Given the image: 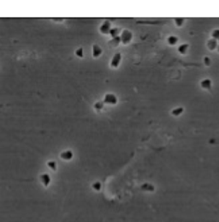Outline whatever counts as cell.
Here are the masks:
<instances>
[{
    "mask_svg": "<svg viewBox=\"0 0 219 222\" xmlns=\"http://www.w3.org/2000/svg\"><path fill=\"white\" fill-rule=\"evenodd\" d=\"M121 42L123 43V45H127L129 44L131 41H132V38H133V34L130 32L129 30H123L121 34Z\"/></svg>",
    "mask_w": 219,
    "mask_h": 222,
    "instance_id": "1",
    "label": "cell"
},
{
    "mask_svg": "<svg viewBox=\"0 0 219 222\" xmlns=\"http://www.w3.org/2000/svg\"><path fill=\"white\" fill-rule=\"evenodd\" d=\"M104 103L110 105H116L117 103V98L113 94H107L104 99Z\"/></svg>",
    "mask_w": 219,
    "mask_h": 222,
    "instance_id": "2",
    "label": "cell"
},
{
    "mask_svg": "<svg viewBox=\"0 0 219 222\" xmlns=\"http://www.w3.org/2000/svg\"><path fill=\"white\" fill-rule=\"evenodd\" d=\"M121 59H122V54L121 53H116L113 56L111 62H110V67L111 68H117L118 65L121 63Z\"/></svg>",
    "mask_w": 219,
    "mask_h": 222,
    "instance_id": "3",
    "label": "cell"
},
{
    "mask_svg": "<svg viewBox=\"0 0 219 222\" xmlns=\"http://www.w3.org/2000/svg\"><path fill=\"white\" fill-rule=\"evenodd\" d=\"M110 23L109 21H104V23H103L102 25L100 26V28H99V30H100V32L104 34V35H107V34H110Z\"/></svg>",
    "mask_w": 219,
    "mask_h": 222,
    "instance_id": "4",
    "label": "cell"
},
{
    "mask_svg": "<svg viewBox=\"0 0 219 222\" xmlns=\"http://www.w3.org/2000/svg\"><path fill=\"white\" fill-rule=\"evenodd\" d=\"M212 81H211V79H209V78L204 79V80H202V81L200 82V87H201L203 89L210 90V89H212Z\"/></svg>",
    "mask_w": 219,
    "mask_h": 222,
    "instance_id": "5",
    "label": "cell"
},
{
    "mask_svg": "<svg viewBox=\"0 0 219 222\" xmlns=\"http://www.w3.org/2000/svg\"><path fill=\"white\" fill-rule=\"evenodd\" d=\"M206 46H207V47L209 50H211V51H214L215 49L218 48V42L217 40H215V39H210L207 43H206Z\"/></svg>",
    "mask_w": 219,
    "mask_h": 222,
    "instance_id": "6",
    "label": "cell"
},
{
    "mask_svg": "<svg viewBox=\"0 0 219 222\" xmlns=\"http://www.w3.org/2000/svg\"><path fill=\"white\" fill-rule=\"evenodd\" d=\"M101 54H102L101 47L98 45H93V57L96 58H98Z\"/></svg>",
    "mask_w": 219,
    "mask_h": 222,
    "instance_id": "7",
    "label": "cell"
},
{
    "mask_svg": "<svg viewBox=\"0 0 219 222\" xmlns=\"http://www.w3.org/2000/svg\"><path fill=\"white\" fill-rule=\"evenodd\" d=\"M121 42V37L120 36H117L116 38H113L111 39L109 42H108V45L110 46V47H116Z\"/></svg>",
    "mask_w": 219,
    "mask_h": 222,
    "instance_id": "8",
    "label": "cell"
},
{
    "mask_svg": "<svg viewBox=\"0 0 219 222\" xmlns=\"http://www.w3.org/2000/svg\"><path fill=\"white\" fill-rule=\"evenodd\" d=\"M61 158L65 160H71V159L73 158V153H72L70 150L64 151V152H62V153H61Z\"/></svg>",
    "mask_w": 219,
    "mask_h": 222,
    "instance_id": "9",
    "label": "cell"
},
{
    "mask_svg": "<svg viewBox=\"0 0 219 222\" xmlns=\"http://www.w3.org/2000/svg\"><path fill=\"white\" fill-rule=\"evenodd\" d=\"M184 111V108L182 107V106H179V107H176L175 109H173L171 111V114L175 117H178L180 116L181 114H182V112Z\"/></svg>",
    "mask_w": 219,
    "mask_h": 222,
    "instance_id": "10",
    "label": "cell"
},
{
    "mask_svg": "<svg viewBox=\"0 0 219 222\" xmlns=\"http://www.w3.org/2000/svg\"><path fill=\"white\" fill-rule=\"evenodd\" d=\"M167 42L170 46H176L178 42V38L175 35H170L168 37L167 39Z\"/></svg>",
    "mask_w": 219,
    "mask_h": 222,
    "instance_id": "11",
    "label": "cell"
},
{
    "mask_svg": "<svg viewBox=\"0 0 219 222\" xmlns=\"http://www.w3.org/2000/svg\"><path fill=\"white\" fill-rule=\"evenodd\" d=\"M187 49H188V45H187V44H182L181 46H178V52H179L182 55H184V54L187 53Z\"/></svg>",
    "mask_w": 219,
    "mask_h": 222,
    "instance_id": "12",
    "label": "cell"
},
{
    "mask_svg": "<svg viewBox=\"0 0 219 222\" xmlns=\"http://www.w3.org/2000/svg\"><path fill=\"white\" fill-rule=\"evenodd\" d=\"M119 34H120V30H119V28H111L110 31V35L112 37V39L113 38H116L117 36H119Z\"/></svg>",
    "mask_w": 219,
    "mask_h": 222,
    "instance_id": "13",
    "label": "cell"
},
{
    "mask_svg": "<svg viewBox=\"0 0 219 222\" xmlns=\"http://www.w3.org/2000/svg\"><path fill=\"white\" fill-rule=\"evenodd\" d=\"M175 23H176V25L179 27V28H181L182 25H183V23H184L185 19L184 18H175Z\"/></svg>",
    "mask_w": 219,
    "mask_h": 222,
    "instance_id": "14",
    "label": "cell"
},
{
    "mask_svg": "<svg viewBox=\"0 0 219 222\" xmlns=\"http://www.w3.org/2000/svg\"><path fill=\"white\" fill-rule=\"evenodd\" d=\"M93 107L95 108L96 110H98V111H100V110H102L103 107H104V101H98V102H96L94 105H93Z\"/></svg>",
    "mask_w": 219,
    "mask_h": 222,
    "instance_id": "15",
    "label": "cell"
},
{
    "mask_svg": "<svg viewBox=\"0 0 219 222\" xmlns=\"http://www.w3.org/2000/svg\"><path fill=\"white\" fill-rule=\"evenodd\" d=\"M41 179H42V181H43V183L45 184V185H47L48 184L50 183V178H49V176H48L47 174H44V175H42Z\"/></svg>",
    "mask_w": 219,
    "mask_h": 222,
    "instance_id": "16",
    "label": "cell"
},
{
    "mask_svg": "<svg viewBox=\"0 0 219 222\" xmlns=\"http://www.w3.org/2000/svg\"><path fill=\"white\" fill-rule=\"evenodd\" d=\"M142 189L144 190H149V191H153L154 190V187L150 184H145L142 186Z\"/></svg>",
    "mask_w": 219,
    "mask_h": 222,
    "instance_id": "17",
    "label": "cell"
},
{
    "mask_svg": "<svg viewBox=\"0 0 219 222\" xmlns=\"http://www.w3.org/2000/svg\"><path fill=\"white\" fill-rule=\"evenodd\" d=\"M212 39H215V40L218 41L219 40V29H215V30H213V32H212Z\"/></svg>",
    "mask_w": 219,
    "mask_h": 222,
    "instance_id": "18",
    "label": "cell"
},
{
    "mask_svg": "<svg viewBox=\"0 0 219 222\" xmlns=\"http://www.w3.org/2000/svg\"><path fill=\"white\" fill-rule=\"evenodd\" d=\"M75 55L79 57V58H83V48L81 47V48L77 49L75 51Z\"/></svg>",
    "mask_w": 219,
    "mask_h": 222,
    "instance_id": "19",
    "label": "cell"
},
{
    "mask_svg": "<svg viewBox=\"0 0 219 222\" xmlns=\"http://www.w3.org/2000/svg\"><path fill=\"white\" fill-rule=\"evenodd\" d=\"M204 63H205V64L206 66H209L211 64V59H210V58L209 57H205L204 58Z\"/></svg>",
    "mask_w": 219,
    "mask_h": 222,
    "instance_id": "20",
    "label": "cell"
},
{
    "mask_svg": "<svg viewBox=\"0 0 219 222\" xmlns=\"http://www.w3.org/2000/svg\"><path fill=\"white\" fill-rule=\"evenodd\" d=\"M48 166L51 167V168H52L53 170L56 169V163H55V161H50V162H48Z\"/></svg>",
    "mask_w": 219,
    "mask_h": 222,
    "instance_id": "21",
    "label": "cell"
},
{
    "mask_svg": "<svg viewBox=\"0 0 219 222\" xmlns=\"http://www.w3.org/2000/svg\"><path fill=\"white\" fill-rule=\"evenodd\" d=\"M219 41V40H218ZM218 52H219V43H218Z\"/></svg>",
    "mask_w": 219,
    "mask_h": 222,
    "instance_id": "22",
    "label": "cell"
}]
</instances>
